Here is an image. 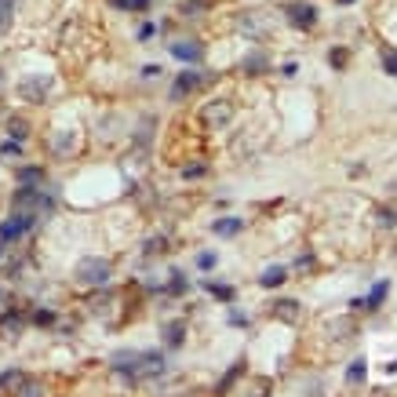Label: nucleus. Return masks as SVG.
<instances>
[{"label":"nucleus","mask_w":397,"mask_h":397,"mask_svg":"<svg viewBox=\"0 0 397 397\" xmlns=\"http://www.w3.org/2000/svg\"><path fill=\"white\" fill-rule=\"evenodd\" d=\"M259 281H263V288H274V284H281V281H284V270H281V266H270Z\"/></svg>","instance_id":"obj_11"},{"label":"nucleus","mask_w":397,"mask_h":397,"mask_svg":"<svg viewBox=\"0 0 397 397\" xmlns=\"http://www.w3.org/2000/svg\"><path fill=\"white\" fill-rule=\"evenodd\" d=\"M168 343H171V346L182 343V325H171V328H168Z\"/></svg>","instance_id":"obj_16"},{"label":"nucleus","mask_w":397,"mask_h":397,"mask_svg":"<svg viewBox=\"0 0 397 397\" xmlns=\"http://www.w3.org/2000/svg\"><path fill=\"white\" fill-rule=\"evenodd\" d=\"M204 124H222V120H230V102H212V106H204Z\"/></svg>","instance_id":"obj_6"},{"label":"nucleus","mask_w":397,"mask_h":397,"mask_svg":"<svg viewBox=\"0 0 397 397\" xmlns=\"http://www.w3.org/2000/svg\"><path fill=\"white\" fill-rule=\"evenodd\" d=\"M364 375H368V364H364V361H354L350 368H346V383L357 387V383H364Z\"/></svg>","instance_id":"obj_9"},{"label":"nucleus","mask_w":397,"mask_h":397,"mask_svg":"<svg viewBox=\"0 0 397 397\" xmlns=\"http://www.w3.org/2000/svg\"><path fill=\"white\" fill-rule=\"evenodd\" d=\"M383 66H387L390 73H397V52H383Z\"/></svg>","instance_id":"obj_17"},{"label":"nucleus","mask_w":397,"mask_h":397,"mask_svg":"<svg viewBox=\"0 0 397 397\" xmlns=\"http://www.w3.org/2000/svg\"><path fill=\"white\" fill-rule=\"evenodd\" d=\"M197 84H201V77H197L194 70H186V73H179V81H176V88H171V99H176V102H179V99H186V95L194 91Z\"/></svg>","instance_id":"obj_5"},{"label":"nucleus","mask_w":397,"mask_h":397,"mask_svg":"<svg viewBox=\"0 0 397 397\" xmlns=\"http://www.w3.org/2000/svg\"><path fill=\"white\" fill-rule=\"evenodd\" d=\"M4 303H8V295H0V313H4Z\"/></svg>","instance_id":"obj_22"},{"label":"nucleus","mask_w":397,"mask_h":397,"mask_svg":"<svg viewBox=\"0 0 397 397\" xmlns=\"http://www.w3.org/2000/svg\"><path fill=\"white\" fill-rule=\"evenodd\" d=\"M212 263H215V256H212V251H201V256H197V266H201V270H208Z\"/></svg>","instance_id":"obj_18"},{"label":"nucleus","mask_w":397,"mask_h":397,"mask_svg":"<svg viewBox=\"0 0 397 397\" xmlns=\"http://www.w3.org/2000/svg\"><path fill=\"white\" fill-rule=\"evenodd\" d=\"M11 135L22 139V135H26V124H22V120H11Z\"/></svg>","instance_id":"obj_20"},{"label":"nucleus","mask_w":397,"mask_h":397,"mask_svg":"<svg viewBox=\"0 0 397 397\" xmlns=\"http://www.w3.org/2000/svg\"><path fill=\"white\" fill-rule=\"evenodd\" d=\"M263 66H266L263 55H251V59H248V70H263Z\"/></svg>","instance_id":"obj_19"},{"label":"nucleus","mask_w":397,"mask_h":397,"mask_svg":"<svg viewBox=\"0 0 397 397\" xmlns=\"http://www.w3.org/2000/svg\"><path fill=\"white\" fill-rule=\"evenodd\" d=\"M44 91H47L44 81H26V84H22V95H26V99H44Z\"/></svg>","instance_id":"obj_10"},{"label":"nucleus","mask_w":397,"mask_h":397,"mask_svg":"<svg viewBox=\"0 0 397 397\" xmlns=\"http://www.w3.org/2000/svg\"><path fill=\"white\" fill-rule=\"evenodd\" d=\"M288 22L299 26V29H310V26L317 22V11H313L310 4H292V8H288Z\"/></svg>","instance_id":"obj_4"},{"label":"nucleus","mask_w":397,"mask_h":397,"mask_svg":"<svg viewBox=\"0 0 397 397\" xmlns=\"http://www.w3.org/2000/svg\"><path fill=\"white\" fill-rule=\"evenodd\" d=\"M339 4H354V0H339Z\"/></svg>","instance_id":"obj_23"},{"label":"nucleus","mask_w":397,"mask_h":397,"mask_svg":"<svg viewBox=\"0 0 397 397\" xmlns=\"http://www.w3.org/2000/svg\"><path fill=\"white\" fill-rule=\"evenodd\" d=\"M274 313L281 317V321H299V303H295V299H281V303L274 306Z\"/></svg>","instance_id":"obj_7"},{"label":"nucleus","mask_w":397,"mask_h":397,"mask_svg":"<svg viewBox=\"0 0 397 397\" xmlns=\"http://www.w3.org/2000/svg\"><path fill=\"white\" fill-rule=\"evenodd\" d=\"M208 288H212V292H215V295H219V299H230V295H233V292H230V288H219V284H208Z\"/></svg>","instance_id":"obj_21"},{"label":"nucleus","mask_w":397,"mask_h":397,"mask_svg":"<svg viewBox=\"0 0 397 397\" xmlns=\"http://www.w3.org/2000/svg\"><path fill=\"white\" fill-rule=\"evenodd\" d=\"M387 292H390V284H387V281H379L375 288H372V295H368V299H361V303H364V310H375V306L387 299Z\"/></svg>","instance_id":"obj_8"},{"label":"nucleus","mask_w":397,"mask_h":397,"mask_svg":"<svg viewBox=\"0 0 397 397\" xmlns=\"http://www.w3.org/2000/svg\"><path fill=\"white\" fill-rule=\"evenodd\" d=\"M237 230H241V219H222V222H215V233H222V237H233Z\"/></svg>","instance_id":"obj_12"},{"label":"nucleus","mask_w":397,"mask_h":397,"mask_svg":"<svg viewBox=\"0 0 397 397\" xmlns=\"http://www.w3.org/2000/svg\"><path fill=\"white\" fill-rule=\"evenodd\" d=\"M114 364H117V372H132V379H139V375H153V372H161V368H164L161 354H153V350L117 354V357H114Z\"/></svg>","instance_id":"obj_1"},{"label":"nucleus","mask_w":397,"mask_h":397,"mask_svg":"<svg viewBox=\"0 0 397 397\" xmlns=\"http://www.w3.org/2000/svg\"><path fill=\"white\" fill-rule=\"evenodd\" d=\"M11 11H15V0H0V33L8 29V22H11Z\"/></svg>","instance_id":"obj_14"},{"label":"nucleus","mask_w":397,"mask_h":397,"mask_svg":"<svg viewBox=\"0 0 397 397\" xmlns=\"http://www.w3.org/2000/svg\"><path fill=\"white\" fill-rule=\"evenodd\" d=\"M171 52H176L179 59H197V55H201V47H194V44H176Z\"/></svg>","instance_id":"obj_15"},{"label":"nucleus","mask_w":397,"mask_h":397,"mask_svg":"<svg viewBox=\"0 0 397 397\" xmlns=\"http://www.w3.org/2000/svg\"><path fill=\"white\" fill-rule=\"evenodd\" d=\"M77 277L81 281H91V284H102L109 277V266L102 259H84L81 266H77Z\"/></svg>","instance_id":"obj_2"},{"label":"nucleus","mask_w":397,"mask_h":397,"mask_svg":"<svg viewBox=\"0 0 397 397\" xmlns=\"http://www.w3.org/2000/svg\"><path fill=\"white\" fill-rule=\"evenodd\" d=\"M114 8H124V11H146L150 0H109Z\"/></svg>","instance_id":"obj_13"},{"label":"nucleus","mask_w":397,"mask_h":397,"mask_svg":"<svg viewBox=\"0 0 397 397\" xmlns=\"http://www.w3.org/2000/svg\"><path fill=\"white\" fill-rule=\"evenodd\" d=\"M29 226H33V215H15L11 222H4V226H0V241H19V237L29 230Z\"/></svg>","instance_id":"obj_3"}]
</instances>
